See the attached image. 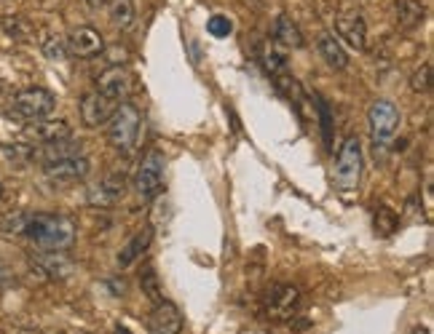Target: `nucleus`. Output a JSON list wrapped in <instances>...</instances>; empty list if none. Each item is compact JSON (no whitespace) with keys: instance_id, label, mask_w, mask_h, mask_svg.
Returning <instances> with one entry per match:
<instances>
[{"instance_id":"1","label":"nucleus","mask_w":434,"mask_h":334,"mask_svg":"<svg viewBox=\"0 0 434 334\" xmlns=\"http://www.w3.org/2000/svg\"><path fill=\"white\" fill-rule=\"evenodd\" d=\"M25 238L46 252H65L75 243V222L65 214H27Z\"/></svg>"},{"instance_id":"2","label":"nucleus","mask_w":434,"mask_h":334,"mask_svg":"<svg viewBox=\"0 0 434 334\" xmlns=\"http://www.w3.org/2000/svg\"><path fill=\"white\" fill-rule=\"evenodd\" d=\"M140 129H142V115L137 105L121 102L116 105V113L108 120V142L123 155H132L140 142Z\"/></svg>"},{"instance_id":"3","label":"nucleus","mask_w":434,"mask_h":334,"mask_svg":"<svg viewBox=\"0 0 434 334\" xmlns=\"http://www.w3.org/2000/svg\"><path fill=\"white\" fill-rule=\"evenodd\" d=\"M56 110V96L49 89H41V86H30V89H22V91L14 94L11 99V115L19 120H43L49 118Z\"/></svg>"},{"instance_id":"4","label":"nucleus","mask_w":434,"mask_h":334,"mask_svg":"<svg viewBox=\"0 0 434 334\" xmlns=\"http://www.w3.org/2000/svg\"><path fill=\"white\" fill-rule=\"evenodd\" d=\"M362 179V145L359 136H346L338 150V160H335V185L343 193H352L359 187Z\"/></svg>"},{"instance_id":"5","label":"nucleus","mask_w":434,"mask_h":334,"mask_svg":"<svg viewBox=\"0 0 434 334\" xmlns=\"http://www.w3.org/2000/svg\"><path fill=\"white\" fill-rule=\"evenodd\" d=\"M367 120H370V139H373L376 153L386 150L389 142L397 136V129H399V110H397V105L389 102V99L373 102L370 113H367Z\"/></svg>"},{"instance_id":"6","label":"nucleus","mask_w":434,"mask_h":334,"mask_svg":"<svg viewBox=\"0 0 434 334\" xmlns=\"http://www.w3.org/2000/svg\"><path fill=\"white\" fill-rule=\"evenodd\" d=\"M163 174H166V158L159 150H148V155L140 160L135 172V190L142 200L159 198L163 190Z\"/></svg>"},{"instance_id":"7","label":"nucleus","mask_w":434,"mask_h":334,"mask_svg":"<svg viewBox=\"0 0 434 334\" xmlns=\"http://www.w3.org/2000/svg\"><path fill=\"white\" fill-rule=\"evenodd\" d=\"M263 307H266V316L273 321L292 319L300 307V292L295 286H287V283H273L266 294V300H263Z\"/></svg>"},{"instance_id":"8","label":"nucleus","mask_w":434,"mask_h":334,"mask_svg":"<svg viewBox=\"0 0 434 334\" xmlns=\"http://www.w3.org/2000/svg\"><path fill=\"white\" fill-rule=\"evenodd\" d=\"M335 32L343 43H349L354 51H365L367 49V25L365 16L354 8H340L335 13Z\"/></svg>"},{"instance_id":"9","label":"nucleus","mask_w":434,"mask_h":334,"mask_svg":"<svg viewBox=\"0 0 434 334\" xmlns=\"http://www.w3.org/2000/svg\"><path fill=\"white\" fill-rule=\"evenodd\" d=\"M94 83H97V91L99 94H105L113 102H121V99H126V96L132 94L135 78H132V72L123 65H110L97 75Z\"/></svg>"},{"instance_id":"10","label":"nucleus","mask_w":434,"mask_h":334,"mask_svg":"<svg viewBox=\"0 0 434 334\" xmlns=\"http://www.w3.org/2000/svg\"><path fill=\"white\" fill-rule=\"evenodd\" d=\"M116 105H118V102H113V99H108L105 94H99V91L83 94V99H81L83 126H86V129H99V126H105L110 120V115L116 113Z\"/></svg>"},{"instance_id":"11","label":"nucleus","mask_w":434,"mask_h":334,"mask_svg":"<svg viewBox=\"0 0 434 334\" xmlns=\"http://www.w3.org/2000/svg\"><path fill=\"white\" fill-rule=\"evenodd\" d=\"M32 267L38 270V276H41V278L65 281V278H70V276H73V270H75V262L70 259L68 254L46 252V249H43L41 254H32Z\"/></svg>"},{"instance_id":"12","label":"nucleus","mask_w":434,"mask_h":334,"mask_svg":"<svg viewBox=\"0 0 434 334\" xmlns=\"http://www.w3.org/2000/svg\"><path fill=\"white\" fill-rule=\"evenodd\" d=\"M182 332V313L175 302L161 300L148 316V334H180Z\"/></svg>"},{"instance_id":"13","label":"nucleus","mask_w":434,"mask_h":334,"mask_svg":"<svg viewBox=\"0 0 434 334\" xmlns=\"http://www.w3.org/2000/svg\"><path fill=\"white\" fill-rule=\"evenodd\" d=\"M123 190H126V182H123L121 174H110L105 179L89 185L86 200H89L92 206H99V209H110V206H116V203L123 198Z\"/></svg>"},{"instance_id":"14","label":"nucleus","mask_w":434,"mask_h":334,"mask_svg":"<svg viewBox=\"0 0 434 334\" xmlns=\"http://www.w3.org/2000/svg\"><path fill=\"white\" fill-rule=\"evenodd\" d=\"M65 43H68V51L78 59H94L105 51V40L94 27H75Z\"/></svg>"},{"instance_id":"15","label":"nucleus","mask_w":434,"mask_h":334,"mask_svg":"<svg viewBox=\"0 0 434 334\" xmlns=\"http://www.w3.org/2000/svg\"><path fill=\"white\" fill-rule=\"evenodd\" d=\"M92 172L86 155H78V158H65V160H54V163H46V176L51 182H59V185H70V182H81L86 179Z\"/></svg>"},{"instance_id":"16","label":"nucleus","mask_w":434,"mask_h":334,"mask_svg":"<svg viewBox=\"0 0 434 334\" xmlns=\"http://www.w3.org/2000/svg\"><path fill=\"white\" fill-rule=\"evenodd\" d=\"M27 136L32 142H41V145H51V142H62L70 136V126L65 120H32L27 126Z\"/></svg>"},{"instance_id":"17","label":"nucleus","mask_w":434,"mask_h":334,"mask_svg":"<svg viewBox=\"0 0 434 334\" xmlns=\"http://www.w3.org/2000/svg\"><path fill=\"white\" fill-rule=\"evenodd\" d=\"M150 243H153V227H142V230H137L135 236L129 238V243L118 252V267L135 265L137 259L150 249Z\"/></svg>"},{"instance_id":"18","label":"nucleus","mask_w":434,"mask_h":334,"mask_svg":"<svg viewBox=\"0 0 434 334\" xmlns=\"http://www.w3.org/2000/svg\"><path fill=\"white\" fill-rule=\"evenodd\" d=\"M273 43L282 46V49H303L306 46L303 32H300L298 25L287 13L276 16V22H273Z\"/></svg>"},{"instance_id":"19","label":"nucleus","mask_w":434,"mask_h":334,"mask_svg":"<svg viewBox=\"0 0 434 334\" xmlns=\"http://www.w3.org/2000/svg\"><path fill=\"white\" fill-rule=\"evenodd\" d=\"M394 11H397V22L402 30H416L426 16V8L421 0H397Z\"/></svg>"},{"instance_id":"20","label":"nucleus","mask_w":434,"mask_h":334,"mask_svg":"<svg viewBox=\"0 0 434 334\" xmlns=\"http://www.w3.org/2000/svg\"><path fill=\"white\" fill-rule=\"evenodd\" d=\"M319 53L325 56V62L333 70H346L349 67V53L343 51V46H340V40L335 35H330L325 32L322 38H319Z\"/></svg>"},{"instance_id":"21","label":"nucleus","mask_w":434,"mask_h":334,"mask_svg":"<svg viewBox=\"0 0 434 334\" xmlns=\"http://www.w3.org/2000/svg\"><path fill=\"white\" fill-rule=\"evenodd\" d=\"M260 62L266 67V72H271L273 78L287 72V65H290V56H287V49L276 46V43H266L263 46V53H260Z\"/></svg>"},{"instance_id":"22","label":"nucleus","mask_w":434,"mask_h":334,"mask_svg":"<svg viewBox=\"0 0 434 334\" xmlns=\"http://www.w3.org/2000/svg\"><path fill=\"white\" fill-rule=\"evenodd\" d=\"M83 155V145L81 142H73V139H62V142H51V145H43V160L46 163H54V160H65V158H78Z\"/></svg>"},{"instance_id":"23","label":"nucleus","mask_w":434,"mask_h":334,"mask_svg":"<svg viewBox=\"0 0 434 334\" xmlns=\"http://www.w3.org/2000/svg\"><path fill=\"white\" fill-rule=\"evenodd\" d=\"M110 19L113 25L121 27V30H129L132 22H135V3L132 0H110Z\"/></svg>"},{"instance_id":"24","label":"nucleus","mask_w":434,"mask_h":334,"mask_svg":"<svg viewBox=\"0 0 434 334\" xmlns=\"http://www.w3.org/2000/svg\"><path fill=\"white\" fill-rule=\"evenodd\" d=\"M140 286H142V292L150 297V302H153V305L163 300L161 286H159V278H156V267L153 265H148L142 273H140Z\"/></svg>"},{"instance_id":"25","label":"nucleus","mask_w":434,"mask_h":334,"mask_svg":"<svg viewBox=\"0 0 434 334\" xmlns=\"http://www.w3.org/2000/svg\"><path fill=\"white\" fill-rule=\"evenodd\" d=\"M0 25H3V30H6L14 40H27L30 35H32L30 25L25 19H19V16H6V19H0Z\"/></svg>"},{"instance_id":"26","label":"nucleus","mask_w":434,"mask_h":334,"mask_svg":"<svg viewBox=\"0 0 434 334\" xmlns=\"http://www.w3.org/2000/svg\"><path fill=\"white\" fill-rule=\"evenodd\" d=\"M206 32H209L212 38H228L233 32V22L228 16H223V13H215V16H209V22H206Z\"/></svg>"},{"instance_id":"27","label":"nucleus","mask_w":434,"mask_h":334,"mask_svg":"<svg viewBox=\"0 0 434 334\" xmlns=\"http://www.w3.org/2000/svg\"><path fill=\"white\" fill-rule=\"evenodd\" d=\"M397 225H399V217L392 212V209H378L376 212V230H378L380 236H392L394 230H397Z\"/></svg>"},{"instance_id":"28","label":"nucleus","mask_w":434,"mask_h":334,"mask_svg":"<svg viewBox=\"0 0 434 334\" xmlns=\"http://www.w3.org/2000/svg\"><path fill=\"white\" fill-rule=\"evenodd\" d=\"M314 102H316L314 113H316L319 120H322V136H325V145L330 147V136H333V115H330V107H327V102L322 99V96H314Z\"/></svg>"},{"instance_id":"29","label":"nucleus","mask_w":434,"mask_h":334,"mask_svg":"<svg viewBox=\"0 0 434 334\" xmlns=\"http://www.w3.org/2000/svg\"><path fill=\"white\" fill-rule=\"evenodd\" d=\"M3 233L6 236H25V227H27V214L25 212H14L3 219Z\"/></svg>"},{"instance_id":"30","label":"nucleus","mask_w":434,"mask_h":334,"mask_svg":"<svg viewBox=\"0 0 434 334\" xmlns=\"http://www.w3.org/2000/svg\"><path fill=\"white\" fill-rule=\"evenodd\" d=\"M410 89L416 94H426L432 89V65H423L421 70L413 72V78H410Z\"/></svg>"},{"instance_id":"31","label":"nucleus","mask_w":434,"mask_h":334,"mask_svg":"<svg viewBox=\"0 0 434 334\" xmlns=\"http://www.w3.org/2000/svg\"><path fill=\"white\" fill-rule=\"evenodd\" d=\"M43 53L49 59L59 62V59L68 56V43H65V38H59V35H51V38H46V43H43Z\"/></svg>"},{"instance_id":"32","label":"nucleus","mask_w":434,"mask_h":334,"mask_svg":"<svg viewBox=\"0 0 434 334\" xmlns=\"http://www.w3.org/2000/svg\"><path fill=\"white\" fill-rule=\"evenodd\" d=\"M6 155L11 160H16V163H27V160L35 158V150L30 145H8L6 147Z\"/></svg>"},{"instance_id":"33","label":"nucleus","mask_w":434,"mask_h":334,"mask_svg":"<svg viewBox=\"0 0 434 334\" xmlns=\"http://www.w3.org/2000/svg\"><path fill=\"white\" fill-rule=\"evenodd\" d=\"M11 286H16V276L8 267L0 265V289H11Z\"/></svg>"},{"instance_id":"34","label":"nucleus","mask_w":434,"mask_h":334,"mask_svg":"<svg viewBox=\"0 0 434 334\" xmlns=\"http://www.w3.org/2000/svg\"><path fill=\"white\" fill-rule=\"evenodd\" d=\"M249 3H252L255 8H263V6H266V0H249Z\"/></svg>"},{"instance_id":"35","label":"nucleus","mask_w":434,"mask_h":334,"mask_svg":"<svg viewBox=\"0 0 434 334\" xmlns=\"http://www.w3.org/2000/svg\"><path fill=\"white\" fill-rule=\"evenodd\" d=\"M86 3H89V6H94V8H97V6H102L105 0H86Z\"/></svg>"},{"instance_id":"36","label":"nucleus","mask_w":434,"mask_h":334,"mask_svg":"<svg viewBox=\"0 0 434 334\" xmlns=\"http://www.w3.org/2000/svg\"><path fill=\"white\" fill-rule=\"evenodd\" d=\"M19 334H41V332H32V329H27V332H19Z\"/></svg>"},{"instance_id":"37","label":"nucleus","mask_w":434,"mask_h":334,"mask_svg":"<svg viewBox=\"0 0 434 334\" xmlns=\"http://www.w3.org/2000/svg\"><path fill=\"white\" fill-rule=\"evenodd\" d=\"M0 195H3V182H0Z\"/></svg>"}]
</instances>
